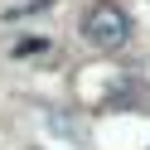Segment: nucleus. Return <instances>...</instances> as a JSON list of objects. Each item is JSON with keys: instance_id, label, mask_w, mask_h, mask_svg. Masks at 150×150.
<instances>
[{"instance_id": "1", "label": "nucleus", "mask_w": 150, "mask_h": 150, "mask_svg": "<svg viewBox=\"0 0 150 150\" xmlns=\"http://www.w3.org/2000/svg\"><path fill=\"white\" fill-rule=\"evenodd\" d=\"M82 39L97 53H116L121 44L131 39V15L121 10L116 0H97V5L82 15Z\"/></svg>"}, {"instance_id": "2", "label": "nucleus", "mask_w": 150, "mask_h": 150, "mask_svg": "<svg viewBox=\"0 0 150 150\" xmlns=\"http://www.w3.org/2000/svg\"><path fill=\"white\" fill-rule=\"evenodd\" d=\"M53 0H24V5H10L5 10V20H24V15H39V10H49Z\"/></svg>"}, {"instance_id": "3", "label": "nucleus", "mask_w": 150, "mask_h": 150, "mask_svg": "<svg viewBox=\"0 0 150 150\" xmlns=\"http://www.w3.org/2000/svg\"><path fill=\"white\" fill-rule=\"evenodd\" d=\"M44 44H49V39H24V44H15V53H20V58H24V53H39Z\"/></svg>"}]
</instances>
